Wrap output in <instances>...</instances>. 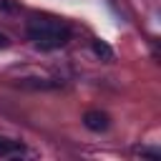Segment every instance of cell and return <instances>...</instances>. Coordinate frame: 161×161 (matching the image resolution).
Listing matches in <instances>:
<instances>
[{"instance_id": "obj_1", "label": "cell", "mask_w": 161, "mask_h": 161, "mask_svg": "<svg viewBox=\"0 0 161 161\" xmlns=\"http://www.w3.org/2000/svg\"><path fill=\"white\" fill-rule=\"evenodd\" d=\"M28 38L43 50H55L70 40V28L55 18H38L35 15L28 20Z\"/></svg>"}, {"instance_id": "obj_2", "label": "cell", "mask_w": 161, "mask_h": 161, "mask_svg": "<svg viewBox=\"0 0 161 161\" xmlns=\"http://www.w3.org/2000/svg\"><path fill=\"white\" fill-rule=\"evenodd\" d=\"M83 123H86V128L101 133V131H106V128L111 126V118H108V113H103V111H86Z\"/></svg>"}, {"instance_id": "obj_3", "label": "cell", "mask_w": 161, "mask_h": 161, "mask_svg": "<svg viewBox=\"0 0 161 161\" xmlns=\"http://www.w3.org/2000/svg\"><path fill=\"white\" fill-rule=\"evenodd\" d=\"M91 48H93V53H96L101 60H111V58H113V48H111L106 40H101V38H96V40L91 43Z\"/></svg>"}, {"instance_id": "obj_4", "label": "cell", "mask_w": 161, "mask_h": 161, "mask_svg": "<svg viewBox=\"0 0 161 161\" xmlns=\"http://www.w3.org/2000/svg\"><path fill=\"white\" fill-rule=\"evenodd\" d=\"M8 151H18V143H10V141L0 138V153H8Z\"/></svg>"}, {"instance_id": "obj_5", "label": "cell", "mask_w": 161, "mask_h": 161, "mask_svg": "<svg viewBox=\"0 0 161 161\" xmlns=\"http://www.w3.org/2000/svg\"><path fill=\"white\" fill-rule=\"evenodd\" d=\"M8 45H10V38L5 33H0V48H8Z\"/></svg>"}]
</instances>
